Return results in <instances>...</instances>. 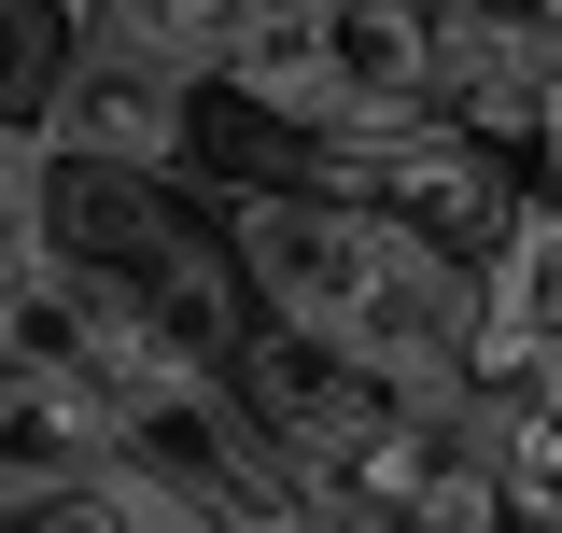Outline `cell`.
Returning a JSON list of instances; mask_svg holds the SVG:
<instances>
[{
  "mask_svg": "<svg viewBox=\"0 0 562 533\" xmlns=\"http://www.w3.org/2000/svg\"><path fill=\"white\" fill-rule=\"evenodd\" d=\"M29 155L169 183V169L198 155V84L155 70V57H113V43H70V29H57V70L29 84Z\"/></svg>",
  "mask_w": 562,
  "mask_h": 533,
  "instance_id": "1",
  "label": "cell"
},
{
  "mask_svg": "<svg viewBox=\"0 0 562 533\" xmlns=\"http://www.w3.org/2000/svg\"><path fill=\"white\" fill-rule=\"evenodd\" d=\"M0 239L29 253V140H14V127H0Z\"/></svg>",
  "mask_w": 562,
  "mask_h": 533,
  "instance_id": "2",
  "label": "cell"
}]
</instances>
